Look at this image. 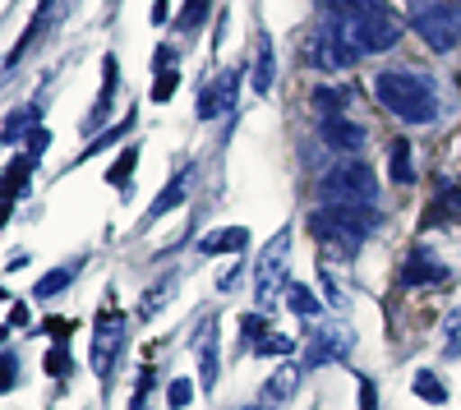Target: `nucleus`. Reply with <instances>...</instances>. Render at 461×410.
<instances>
[{"label":"nucleus","instance_id":"nucleus-4","mask_svg":"<svg viewBox=\"0 0 461 410\" xmlns=\"http://www.w3.org/2000/svg\"><path fill=\"white\" fill-rule=\"evenodd\" d=\"M406 19H411V32L429 51H452L461 42V5L456 0H415L406 10Z\"/></svg>","mask_w":461,"mask_h":410},{"label":"nucleus","instance_id":"nucleus-21","mask_svg":"<svg viewBox=\"0 0 461 410\" xmlns=\"http://www.w3.org/2000/svg\"><path fill=\"white\" fill-rule=\"evenodd\" d=\"M134 166H139V147L130 143L125 153L111 162V171H106V184H115V190H130V175H134Z\"/></svg>","mask_w":461,"mask_h":410},{"label":"nucleus","instance_id":"nucleus-1","mask_svg":"<svg viewBox=\"0 0 461 410\" xmlns=\"http://www.w3.org/2000/svg\"><path fill=\"white\" fill-rule=\"evenodd\" d=\"M328 23L356 47V56H374L402 42V23L383 0H323Z\"/></svg>","mask_w":461,"mask_h":410},{"label":"nucleus","instance_id":"nucleus-27","mask_svg":"<svg viewBox=\"0 0 461 410\" xmlns=\"http://www.w3.org/2000/svg\"><path fill=\"white\" fill-rule=\"evenodd\" d=\"M176 84H180V69H176V65H171V69H158V84H152V102H171Z\"/></svg>","mask_w":461,"mask_h":410},{"label":"nucleus","instance_id":"nucleus-40","mask_svg":"<svg viewBox=\"0 0 461 410\" xmlns=\"http://www.w3.org/2000/svg\"><path fill=\"white\" fill-rule=\"evenodd\" d=\"M249 410H263V406H249Z\"/></svg>","mask_w":461,"mask_h":410},{"label":"nucleus","instance_id":"nucleus-5","mask_svg":"<svg viewBox=\"0 0 461 410\" xmlns=\"http://www.w3.org/2000/svg\"><path fill=\"white\" fill-rule=\"evenodd\" d=\"M323 203H346V208H374L378 203V180L365 162H341L319 180Z\"/></svg>","mask_w":461,"mask_h":410},{"label":"nucleus","instance_id":"nucleus-13","mask_svg":"<svg viewBox=\"0 0 461 410\" xmlns=\"http://www.w3.org/2000/svg\"><path fill=\"white\" fill-rule=\"evenodd\" d=\"M346 351H351V332H346L341 323H337V327H319V337H314V346H310V360H304V364L346 360Z\"/></svg>","mask_w":461,"mask_h":410},{"label":"nucleus","instance_id":"nucleus-31","mask_svg":"<svg viewBox=\"0 0 461 410\" xmlns=\"http://www.w3.org/2000/svg\"><path fill=\"white\" fill-rule=\"evenodd\" d=\"M14 383H19V364L10 351H0V392H10Z\"/></svg>","mask_w":461,"mask_h":410},{"label":"nucleus","instance_id":"nucleus-38","mask_svg":"<svg viewBox=\"0 0 461 410\" xmlns=\"http://www.w3.org/2000/svg\"><path fill=\"white\" fill-rule=\"evenodd\" d=\"M10 217H14V203H10V199H0V227H5Z\"/></svg>","mask_w":461,"mask_h":410},{"label":"nucleus","instance_id":"nucleus-19","mask_svg":"<svg viewBox=\"0 0 461 410\" xmlns=\"http://www.w3.org/2000/svg\"><path fill=\"white\" fill-rule=\"evenodd\" d=\"M74 272H79V263H65V268H56V272H47L42 281H37L32 286V295H37V300H56V295L74 281Z\"/></svg>","mask_w":461,"mask_h":410},{"label":"nucleus","instance_id":"nucleus-22","mask_svg":"<svg viewBox=\"0 0 461 410\" xmlns=\"http://www.w3.org/2000/svg\"><path fill=\"white\" fill-rule=\"evenodd\" d=\"M415 397H420V401H429V406H443V401H447V388L438 383V374L420 369V374H415Z\"/></svg>","mask_w":461,"mask_h":410},{"label":"nucleus","instance_id":"nucleus-29","mask_svg":"<svg viewBox=\"0 0 461 410\" xmlns=\"http://www.w3.org/2000/svg\"><path fill=\"white\" fill-rule=\"evenodd\" d=\"M189 401H194V383H189V379H176L171 388H167V406H189Z\"/></svg>","mask_w":461,"mask_h":410},{"label":"nucleus","instance_id":"nucleus-37","mask_svg":"<svg viewBox=\"0 0 461 410\" xmlns=\"http://www.w3.org/2000/svg\"><path fill=\"white\" fill-rule=\"evenodd\" d=\"M23 323H28V309L14 305V309H10V327H23Z\"/></svg>","mask_w":461,"mask_h":410},{"label":"nucleus","instance_id":"nucleus-12","mask_svg":"<svg viewBox=\"0 0 461 410\" xmlns=\"http://www.w3.org/2000/svg\"><path fill=\"white\" fill-rule=\"evenodd\" d=\"M323 143L337 147V153H360V147L369 143V134L356 120H346V116H328L323 120Z\"/></svg>","mask_w":461,"mask_h":410},{"label":"nucleus","instance_id":"nucleus-15","mask_svg":"<svg viewBox=\"0 0 461 410\" xmlns=\"http://www.w3.org/2000/svg\"><path fill=\"white\" fill-rule=\"evenodd\" d=\"M249 88H254V93H267V88H273V42H267V32H258L254 69H249Z\"/></svg>","mask_w":461,"mask_h":410},{"label":"nucleus","instance_id":"nucleus-2","mask_svg":"<svg viewBox=\"0 0 461 410\" xmlns=\"http://www.w3.org/2000/svg\"><path fill=\"white\" fill-rule=\"evenodd\" d=\"M374 97L383 102V111L406 125H434L438 120V93L425 74L411 69H383L374 79Z\"/></svg>","mask_w":461,"mask_h":410},{"label":"nucleus","instance_id":"nucleus-24","mask_svg":"<svg viewBox=\"0 0 461 410\" xmlns=\"http://www.w3.org/2000/svg\"><path fill=\"white\" fill-rule=\"evenodd\" d=\"M208 10H212V0H185V5H180V19H176V28L194 32V28L208 19Z\"/></svg>","mask_w":461,"mask_h":410},{"label":"nucleus","instance_id":"nucleus-30","mask_svg":"<svg viewBox=\"0 0 461 410\" xmlns=\"http://www.w3.org/2000/svg\"><path fill=\"white\" fill-rule=\"evenodd\" d=\"M443 355H447V360H456V355H461V314H452V318H447V337H443Z\"/></svg>","mask_w":461,"mask_h":410},{"label":"nucleus","instance_id":"nucleus-20","mask_svg":"<svg viewBox=\"0 0 461 410\" xmlns=\"http://www.w3.org/2000/svg\"><path fill=\"white\" fill-rule=\"evenodd\" d=\"M388 175H393L397 184H411V180H415V162H411V143H406V138L393 143V153H388Z\"/></svg>","mask_w":461,"mask_h":410},{"label":"nucleus","instance_id":"nucleus-8","mask_svg":"<svg viewBox=\"0 0 461 410\" xmlns=\"http://www.w3.org/2000/svg\"><path fill=\"white\" fill-rule=\"evenodd\" d=\"M304 56H310V65L314 69H351L360 56H356V47L346 42V37L323 19L314 32H310V47H304Z\"/></svg>","mask_w":461,"mask_h":410},{"label":"nucleus","instance_id":"nucleus-36","mask_svg":"<svg viewBox=\"0 0 461 410\" xmlns=\"http://www.w3.org/2000/svg\"><path fill=\"white\" fill-rule=\"evenodd\" d=\"M47 332H51L56 342H65L69 332H74V318H47Z\"/></svg>","mask_w":461,"mask_h":410},{"label":"nucleus","instance_id":"nucleus-14","mask_svg":"<svg viewBox=\"0 0 461 410\" xmlns=\"http://www.w3.org/2000/svg\"><path fill=\"white\" fill-rule=\"evenodd\" d=\"M249 245V231L245 227H226V231H208L199 240V254H240Z\"/></svg>","mask_w":461,"mask_h":410},{"label":"nucleus","instance_id":"nucleus-39","mask_svg":"<svg viewBox=\"0 0 461 410\" xmlns=\"http://www.w3.org/2000/svg\"><path fill=\"white\" fill-rule=\"evenodd\" d=\"M0 346H5V327H0Z\"/></svg>","mask_w":461,"mask_h":410},{"label":"nucleus","instance_id":"nucleus-33","mask_svg":"<svg viewBox=\"0 0 461 410\" xmlns=\"http://www.w3.org/2000/svg\"><path fill=\"white\" fill-rule=\"evenodd\" d=\"M291 351H295V346H291L286 337H263V342H258V355H291Z\"/></svg>","mask_w":461,"mask_h":410},{"label":"nucleus","instance_id":"nucleus-10","mask_svg":"<svg viewBox=\"0 0 461 410\" xmlns=\"http://www.w3.org/2000/svg\"><path fill=\"white\" fill-rule=\"evenodd\" d=\"M236 88H240V74H236V69H226L221 79H212V84L203 88V97H199V116H203V120L226 116V111L236 106Z\"/></svg>","mask_w":461,"mask_h":410},{"label":"nucleus","instance_id":"nucleus-25","mask_svg":"<svg viewBox=\"0 0 461 410\" xmlns=\"http://www.w3.org/2000/svg\"><path fill=\"white\" fill-rule=\"evenodd\" d=\"M171 295H176V281H162L152 295H143V300H139V314H143V318H152V314H158V309L171 300Z\"/></svg>","mask_w":461,"mask_h":410},{"label":"nucleus","instance_id":"nucleus-6","mask_svg":"<svg viewBox=\"0 0 461 410\" xmlns=\"http://www.w3.org/2000/svg\"><path fill=\"white\" fill-rule=\"evenodd\" d=\"M286 249H291V231H277L254 263V305L263 314L282 300V286H291L286 281Z\"/></svg>","mask_w":461,"mask_h":410},{"label":"nucleus","instance_id":"nucleus-16","mask_svg":"<svg viewBox=\"0 0 461 410\" xmlns=\"http://www.w3.org/2000/svg\"><path fill=\"white\" fill-rule=\"evenodd\" d=\"M32 166H37V157H14V162L5 166V175H0V199H10V203H14V199L28 190Z\"/></svg>","mask_w":461,"mask_h":410},{"label":"nucleus","instance_id":"nucleus-26","mask_svg":"<svg viewBox=\"0 0 461 410\" xmlns=\"http://www.w3.org/2000/svg\"><path fill=\"white\" fill-rule=\"evenodd\" d=\"M69 369H74V360H69V351H65V342H56V346L47 351V374H51V379H65V374H69Z\"/></svg>","mask_w":461,"mask_h":410},{"label":"nucleus","instance_id":"nucleus-9","mask_svg":"<svg viewBox=\"0 0 461 410\" xmlns=\"http://www.w3.org/2000/svg\"><path fill=\"white\" fill-rule=\"evenodd\" d=\"M402 286L406 290H415V286H447V268L438 263L425 245H415L411 258H406V268H402Z\"/></svg>","mask_w":461,"mask_h":410},{"label":"nucleus","instance_id":"nucleus-32","mask_svg":"<svg viewBox=\"0 0 461 410\" xmlns=\"http://www.w3.org/2000/svg\"><path fill=\"white\" fill-rule=\"evenodd\" d=\"M47 143H51V134L37 125V129H28V157H42L47 153Z\"/></svg>","mask_w":461,"mask_h":410},{"label":"nucleus","instance_id":"nucleus-34","mask_svg":"<svg viewBox=\"0 0 461 410\" xmlns=\"http://www.w3.org/2000/svg\"><path fill=\"white\" fill-rule=\"evenodd\" d=\"M28 120H32V106H28V111H19V116H10V125H5V138H0V143H14V138H19V129H23Z\"/></svg>","mask_w":461,"mask_h":410},{"label":"nucleus","instance_id":"nucleus-35","mask_svg":"<svg viewBox=\"0 0 461 410\" xmlns=\"http://www.w3.org/2000/svg\"><path fill=\"white\" fill-rule=\"evenodd\" d=\"M360 410H378V388H374V379H360Z\"/></svg>","mask_w":461,"mask_h":410},{"label":"nucleus","instance_id":"nucleus-23","mask_svg":"<svg viewBox=\"0 0 461 410\" xmlns=\"http://www.w3.org/2000/svg\"><path fill=\"white\" fill-rule=\"evenodd\" d=\"M286 305H291L300 318H314V314H319V300L310 295V286H300V281H291V290H286Z\"/></svg>","mask_w":461,"mask_h":410},{"label":"nucleus","instance_id":"nucleus-17","mask_svg":"<svg viewBox=\"0 0 461 410\" xmlns=\"http://www.w3.org/2000/svg\"><path fill=\"white\" fill-rule=\"evenodd\" d=\"M295 383H300V369L295 364H282L277 374L267 379V388H263V406H282L286 392H295Z\"/></svg>","mask_w":461,"mask_h":410},{"label":"nucleus","instance_id":"nucleus-28","mask_svg":"<svg viewBox=\"0 0 461 410\" xmlns=\"http://www.w3.org/2000/svg\"><path fill=\"white\" fill-rule=\"evenodd\" d=\"M341 102H346V97L332 93V88H319V93H314V106H319L323 120H328V116H341Z\"/></svg>","mask_w":461,"mask_h":410},{"label":"nucleus","instance_id":"nucleus-7","mask_svg":"<svg viewBox=\"0 0 461 410\" xmlns=\"http://www.w3.org/2000/svg\"><path fill=\"white\" fill-rule=\"evenodd\" d=\"M121 346H125V314L115 305H106L93 323V369H97V379H111Z\"/></svg>","mask_w":461,"mask_h":410},{"label":"nucleus","instance_id":"nucleus-18","mask_svg":"<svg viewBox=\"0 0 461 410\" xmlns=\"http://www.w3.org/2000/svg\"><path fill=\"white\" fill-rule=\"evenodd\" d=\"M115 84H121V60L106 56V60H102V93H97V106H93V125L106 116V106H111V97H115Z\"/></svg>","mask_w":461,"mask_h":410},{"label":"nucleus","instance_id":"nucleus-3","mask_svg":"<svg viewBox=\"0 0 461 410\" xmlns=\"http://www.w3.org/2000/svg\"><path fill=\"white\" fill-rule=\"evenodd\" d=\"M378 212L374 208H346V203H328V208H319L314 217H310V227H314V236L323 240V245H332L341 258H351L360 245H365V236L369 231H378Z\"/></svg>","mask_w":461,"mask_h":410},{"label":"nucleus","instance_id":"nucleus-11","mask_svg":"<svg viewBox=\"0 0 461 410\" xmlns=\"http://www.w3.org/2000/svg\"><path fill=\"white\" fill-rule=\"evenodd\" d=\"M189 184H194V162H185V166L171 175V184H167V190H162L158 199H152V208H148V221H158V217H167L171 208H180V203H185V194H189ZM148 221H143V227H148Z\"/></svg>","mask_w":461,"mask_h":410}]
</instances>
